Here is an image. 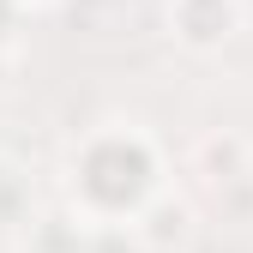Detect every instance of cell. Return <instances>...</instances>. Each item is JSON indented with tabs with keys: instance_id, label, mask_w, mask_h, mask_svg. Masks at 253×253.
I'll return each mask as SVG.
<instances>
[{
	"instance_id": "3957f363",
	"label": "cell",
	"mask_w": 253,
	"mask_h": 253,
	"mask_svg": "<svg viewBox=\"0 0 253 253\" xmlns=\"http://www.w3.org/2000/svg\"><path fill=\"white\" fill-rule=\"evenodd\" d=\"M241 24H247V6H241V0H169V37L187 54L229 48Z\"/></svg>"
},
{
	"instance_id": "6da1fadb",
	"label": "cell",
	"mask_w": 253,
	"mask_h": 253,
	"mask_svg": "<svg viewBox=\"0 0 253 253\" xmlns=\"http://www.w3.org/2000/svg\"><path fill=\"white\" fill-rule=\"evenodd\" d=\"M67 211L84 229L103 223H133V211L169 187V157L139 121H103L67 151Z\"/></svg>"
},
{
	"instance_id": "5b68a950",
	"label": "cell",
	"mask_w": 253,
	"mask_h": 253,
	"mask_svg": "<svg viewBox=\"0 0 253 253\" xmlns=\"http://www.w3.org/2000/svg\"><path fill=\"white\" fill-rule=\"evenodd\" d=\"M211 205H217V217H223L229 229H253V169L235 175V181H223L211 193Z\"/></svg>"
},
{
	"instance_id": "52a82bcc",
	"label": "cell",
	"mask_w": 253,
	"mask_h": 253,
	"mask_svg": "<svg viewBox=\"0 0 253 253\" xmlns=\"http://www.w3.org/2000/svg\"><path fill=\"white\" fill-rule=\"evenodd\" d=\"M37 6H42V0H37Z\"/></svg>"
},
{
	"instance_id": "7a4b0ae2",
	"label": "cell",
	"mask_w": 253,
	"mask_h": 253,
	"mask_svg": "<svg viewBox=\"0 0 253 253\" xmlns=\"http://www.w3.org/2000/svg\"><path fill=\"white\" fill-rule=\"evenodd\" d=\"M126 235L139 241V253H187L199 235V211L187 193H175V187H157V193L133 211V223H126Z\"/></svg>"
},
{
	"instance_id": "8992f818",
	"label": "cell",
	"mask_w": 253,
	"mask_h": 253,
	"mask_svg": "<svg viewBox=\"0 0 253 253\" xmlns=\"http://www.w3.org/2000/svg\"><path fill=\"white\" fill-rule=\"evenodd\" d=\"M18 12H24V0H0V48L12 42V24H18Z\"/></svg>"
},
{
	"instance_id": "277c9868",
	"label": "cell",
	"mask_w": 253,
	"mask_h": 253,
	"mask_svg": "<svg viewBox=\"0 0 253 253\" xmlns=\"http://www.w3.org/2000/svg\"><path fill=\"white\" fill-rule=\"evenodd\" d=\"M247 169H253V145H247L241 133H229V126L205 133L193 151H187V175H193L205 193H217L223 181H235V175H247Z\"/></svg>"
}]
</instances>
